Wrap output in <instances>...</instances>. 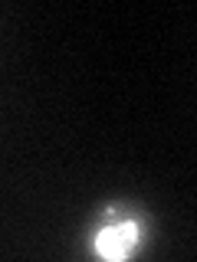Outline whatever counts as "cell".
<instances>
[{
  "label": "cell",
  "mask_w": 197,
  "mask_h": 262,
  "mask_svg": "<svg viewBox=\"0 0 197 262\" xmlns=\"http://www.w3.org/2000/svg\"><path fill=\"white\" fill-rule=\"evenodd\" d=\"M142 243V220L135 213H119V207L105 210L102 226L92 233V249L102 259H128Z\"/></svg>",
  "instance_id": "6da1fadb"
}]
</instances>
